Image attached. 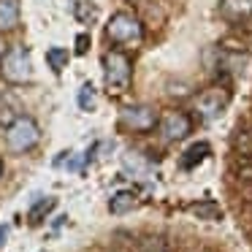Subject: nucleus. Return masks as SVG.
<instances>
[{"label": "nucleus", "instance_id": "aec40b11", "mask_svg": "<svg viewBox=\"0 0 252 252\" xmlns=\"http://www.w3.org/2000/svg\"><path fill=\"white\" fill-rule=\"evenodd\" d=\"M6 233H8V228L3 225V228H0V247H3V241H6Z\"/></svg>", "mask_w": 252, "mask_h": 252}, {"label": "nucleus", "instance_id": "6ab92c4d", "mask_svg": "<svg viewBox=\"0 0 252 252\" xmlns=\"http://www.w3.org/2000/svg\"><path fill=\"white\" fill-rule=\"evenodd\" d=\"M90 49V35H79L76 38V55H84Z\"/></svg>", "mask_w": 252, "mask_h": 252}, {"label": "nucleus", "instance_id": "4468645a", "mask_svg": "<svg viewBox=\"0 0 252 252\" xmlns=\"http://www.w3.org/2000/svg\"><path fill=\"white\" fill-rule=\"evenodd\" d=\"M46 63H49V68H52L55 73H60L63 68L68 65V55H65L63 49H57V46H55V49L46 52Z\"/></svg>", "mask_w": 252, "mask_h": 252}, {"label": "nucleus", "instance_id": "a211bd4d", "mask_svg": "<svg viewBox=\"0 0 252 252\" xmlns=\"http://www.w3.org/2000/svg\"><path fill=\"white\" fill-rule=\"evenodd\" d=\"M79 103H82V109H93V87L90 84H84L82 87V93H79Z\"/></svg>", "mask_w": 252, "mask_h": 252}, {"label": "nucleus", "instance_id": "6e6552de", "mask_svg": "<svg viewBox=\"0 0 252 252\" xmlns=\"http://www.w3.org/2000/svg\"><path fill=\"white\" fill-rule=\"evenodd\" d=\"M220 14L228 22H244V19L252 17V0H222Z\"/></svg>", "mask_w": 252, "mask_h": 252}, {"label": "nucleus", "instance_id": "1a4fd4ad", "mask_svg": "<svg viewBox=\"0 0 252 252\" xmlns=\"http://www.w3.org/2000/svg\"><path fill=\"white\" fill-rule=\"evenodd\" d=\"M19 17H22L19 0H0V33H11V30H17Z\"/></svg>", "mask_w": 252, "mask_h": 252}, {"label": "nucleus", "instance_id": "9b49d317", "mask_svg": "<svg viewBox=\"0 0 252 252\" xmlns=\"http://www.w3.org/2000/svg\"><path fill=\"white\" fill-rule=\"evenodd\" d=\"M206 155H209V144L206 141L192 144V147L185 152V158H182V168H192V165H198L203 158H206Z\"/></svg>", "mask_w": 252, "mask_h": 252}, {"label": "nucleus", "instance_id": "7ed1b4c3", "mask_svg": "<svg viewBox=\"0 0 252 252\" xmlns=\"http://www.w3.org/2000/svg\"><path fill=\"white\" fill-rule=\"evenodd\" d=\"M0 76L6 84H28L33 79V63H30V52L25 46H8L0 55Z\"/></svg>", "mask_w": 252, "mask_h": 252}, {"label": "nucleus", "instance_id": "f8f14e48", "mask_svg": "<svg viewBox=\"0 0 252 252\" xmlns=\"http://www.w3.org/2000/svg\"><path fill=\"white\" fill-rule=\"evenodd\" d=\"M233 149L241 158H252V127H241L233 138Z\"/></svg>", "mask_w": 252, "mask_h": 252}, {"label": "nucleus", "instance_id": "423d86ee", "mask_svg": "<svg viewBox=\"0 0 252 252\" xmlns=\"http://www.w3.org/2000/svg\"><path fill=\"white\" fill-rule=\"evenodd\" d=\"M228 100H230V93L225 87H206L203 93L195 95L192 109H195V114L201 117V120L209 122V120H217V117L222 114Z\"/></svg>", "mask_w": 252, "mask_h": 252}, {"label": "nucleus", "instance_id": "0eeeda50", "mask_svg": "<svg viewBox=\"0 0 252 252\" xmlns=\"http://www.w3.org/2000/svg\"><path fill=\"white\" fill-rule=\"evenodd\" d=\"M158 127H160V136H163V141L174 144V141H182V138L190 136L192 120H190V114H185V111L171 109V111H165V114L158 120Z\"/></svg>", "mask_w": 252, "mask_h": 252}, {"label": "nucleus", "instance_id": "39448f33", "mask_svg": "<svg viewBox=\"0 0 252 252\" xmlns=\"http://www.w3.org/2000/svg\"><path fill=\"white\" fill-rule=\"evenodd\" d=\"M120 127L133 133H149L158 127V111L147 103H130L120 109Z\"/></svg>", "mask_w": 252, "mask_h": 252}, {"label": "nucleus", "instance_id": "2eb2a0df", "mask_svg": "<svg viewBox=\"0 0 252 252\" xmlns=\"http://www.w3.org/2000/svg\"><path fill=\"white\" fill-rule=\"evenodd\" d=\"M49 209H55V198H44V203H35V206L30 209V222L38 225V220H44Z\"/></svg>", "mask_w": 252, "mask_h": 252}, {"label": "nucleus", "instance_id": "f3484780", "mask_svg": "<svg viewBox=\"0 0 252 252\" xmlns=\"http://www.w3.org/2000/svg\"><path fill=\"white\" fill-rule=\"evenodd\" d=\"M236 176H239L241 182H247V185H252V158L241 160L239 168H236Z\"/></svg>", "mask_w": 252, "mask_h": 252}, {"label": "nucleus", "instance_id": "dca6fc26", "mask_svg": "<svg viewBox=\"0 0 252 252\" xmlns=\"http://www.w3.org/2000/svg\"><path fill=\"white\" fill-rule=\"evenodd\" d=\"M125 168L133 171V174H141V171H149V165H147V160H144L141 155L130 152V155H125Z\"/></svg>", "mask_w": 252, "mask_h": 252}, {"label": "nucleus", "instance_id": "f257e3e1", "mask_svg": "<svg viewBox=\"0 0 252 252\" xmlns=\"http://www.w3.org/2000/svg\"><path fill=\"white\" fill-rule=\"evenodd\" d=\"M41 141V127L30 114H19L6 127V147L14 155H25Z\"/></svg>", "mask_w": 252, "mask_h": 252}, {"label": "nucleus", "instance_id": "f03ea898", "mask_svg": "<svg viewBox=\"0 0 252 252\" xmlns=\"http://www.w3.org/2000/svg\"><path fill=\"white\" fill-rule=\"evenodd\" d=\"M103 35L111 41L114 46H138L144 41V25L138 22L133 14L127 11H117L114 17L106 22Z\"/></svg>", "mask_w": 252, "mask_h": 252}, {"label": "nucleus", "instance_id": "9d476101", "mask_svg": "<svg viewBox=\"0 0 252 252\" xmlns=\"http://www.w3.org/2000/svg\"><path fill=\"white\" fill-rule=\"evenodd\" d=\"M136 203H138L136 192H130V190H120V192H114V195H111V201H109V212H111V214H127L130 209H136Z\"/></svg>", "mask_w": 252, "mask_h": 252}, {"label": "nucleus", "instance_id": "20e7f679", "mask_svg": "<svg viewBox=\"0 0 252 252\" xmlns=\"http://www.w3.org/2000/svg\"><path fill=\"white\" fill-rule=\"evenodd\" d=\"M103 79H106L111 93H122V90H127V84H130L133 63H130V57H127V52H122L120 46H114V49H109L103 55Z\"/></svg>", "mask_w": 252, "mask_h": 252}, {"label": "nucleus", "instance_id": "ddd939ff", "mask_svg": "<svg viewBox=\"0 0 252 252\" xmlns=\"http://www.w3.org/2000/svg\"><path fill=\"white\" fill-rule=\"evenodd\" d=\"M192 214H198V217H206V220H220V206L212 201H203V203H192L190 206Z\"/></svg>", "mask_w": 252, "mask_h": 252}, {"label": "nucleus", "instance_id": "412c9836", "mask_svg": "<svg viewBox=\"0 0 252 252\" xmlns=\"http://www.w3.org/2000/svg\"><path fill=\"white\" fill-rule=\"evenodd\" d=\"M0 176H3V160H0Z\"/></svg>", "mask_w": 252, "mask_h": 252}]
</instances>
